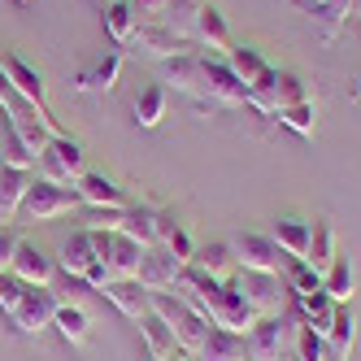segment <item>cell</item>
I'll use <instances>...</instances> for the list:
<instances>
[{
  "label": "cell",
  "mask_w": 361,
  "mask_h": 361,
  "mask_svg": "<svg viewBox=\"0 0 361 361\" xmlns=\"http://www.w3.org/2000/svg\"><path fill=\"white\" fill-rule=\"evenodd\" d=\"M148 309L157 314L166 326H170V335H174V344H178V353H200V344H204V331H209V322H204L196 309L183 300V296H170V292H152L148 296Z\"/></svg>",
  "instance_id": "cell-1"
},
{
  "label": "cell",
  "mask_w": 361,
  "mask_h": 361,
  "mask_svg": "<svg viewBox=\"0 0 361 361\" xmlns=\"http://www.w3.org/2000/svg\"><path fill=\"white\" fill-rule=\"evenodd\" d=\"M296 326L300 322L283 318V314H262L257 326L244 335V340H248V361H279L283 353L296 344Z\"/></svg>",
  "instance_id": "cell-2"
},
{
  "label": "cell",
  "mask_w": 361,
  "mask_h": 361,
  "mask_svg": "<svg viewBox=\"0 0 361 361\" xmlns=\"http://www.w3.org/2000/svg\"><path fill=\"white\" fill-rule=\"evenodd\" d=\"M35 166H39V178H48V183H57V188H74L87 174L83 170V144L70 140V135H57L53 144L39 152Z\"/></svg>",
  "instance_id": "cell-3"
},
{
  "label": "cell",
  "mask_w": 361,
  "mask_h": 361,
  "mask_svg": "<svg viewBox=\"0 0 361 361\" xmlns=\"http://www.w3.org/2000/svg\"><path fill=\"white\" fill-rule=\"evenodd\" d=\"M0 66H5V74H9V83H13V92L22 96V100H27V105L44 118V126H48V131H53V135H66L61 131V122L53 118V109H48V96H44V79H39V70L27 61V57H18V53H9L5 61H0Z\"/></svg>",
  "instance_id": "cell-4"
},
{
  "label": "cell",
  "mask_w": 361,
  "mask_h": 361,
  "mask_svg": "<svg viewBox=\"0 0 361 361\" xmlns=\"http://www.w3.org/2000/svg\"><path fill=\"white\" fill-rule=\"evenodd\" d=\"M79 204L83 200H79L74 188H57V183H48V178H31L27 200H22V214H27L31 222H53L61 214H74Z\"/></svg>",
  "instance_id": "cell-5"
},
{
  "label": "cell",
  "mask_w": 361,
  "mask_h": 361,
  "mask_svg": "<svg viewBox=\"0 0 361 361\" xmlns=\"http://www.w3.org/2000/svg\"><path fill=\"white\" fill-rule=\"evenodd\" d=\"M231 252H235V266H244V274H283V248L262 231H240L231 240Z\"/></svg>",
  "instance_id": "cell-6"
},
{
  "label": "cell",
  "mask_w": 361,
  "mask_h": 361,
  "mask_svg": "<svg viewBox=\"0 0 361 361\" xmlns=\"http://www.w3.org/2000/svg\"><path fill=\"white\" fill-rule=\"evenodd\" d=\"M5 126H9V140H13L22 152H27L31 161H39V152L57 140V135L44 126V118L27 105V100H18V105H9V109H5Z\"/></svg>",
  "instance_id": "cell-7"
},
{
  "label": "cell",
  "mask_w": 361,
  "mask_h": 361,
  "mask_svg": "<svg viewBox=\"0 0 361 361\" xmlns=\"http://www.w3.org/2000/svg\"><path fill=\"white\" fill-rule=\"evenodd\" d=\"M200 87L218 105H248V83L226 66V57H214V53L200 57Z\"/></svg>",
  "instance_id": "cell-8"
},
{
  "label": "cell",
  "mask_w": 361,
  "mask_h": 361,
  "mask_svg": "<svg viewBox=\"0 0 361 361\" xmlns=\"http://www.w3.org/2000/svg\"><path fill=\"white\" fill-rule=\"evenodd\" d=\"M61 296L53 288H27V296H22V305L13 309V326L22 335H39L44 326H53V314H57Z\"/></svg>",
  "instance_id": "cell-9"
},
{
  "label": "cell",
  "mask_w": 361,
  "mask_h": 361,
  "mask_svg": "<svg viewBox=\"0 0 361 361\" xmlns=\"http://www.w3.org/2000/svg\"><path fill=\"white\" fill-rule=\"evenodd\" d=\"M178 274H183V262L170 252V248H144V262H140V288L144 292H166V288H174L178 283Z\"/></svg>",
  "instance_id": "cell-10"
},
{
  "label": "cell",
  "mask_w": 361,
  "mask_h": 361,
  "mask_svg": "<svg viewBox=\"0 0 361 361\" xmlns=\"http://www.w3.org/2000/svg\"><path fill=\"white\" fill-rule=\"evenodd\" d=\"M74 192H79L83 204H92V209H100V214H122V209H131V196H126L114 178L92 174V170L79 178V183H74Z\"/></svg>",
  "instance_id": "cell-11"
},
{
  "label": "cell",
  "mask_w": 361,
  "mask_h": 361,
  "mask_svg": "<svg viewBox=\"0 0 361 361\" xmlns=\"http://www.w3.org/2000/svg\"><path fill=\"white\" fill-rule=\"evenodd\" d=\"M27 288H53V274H57V262L48 257L44 248H35V244H27L22 240L18 244V252H13V266H9Z\"/></svg>",
  "instance_id": "cell-12"
},
{
  "label": "cell",
  "mask_w": 361,
  "mask_h": 361,
  "mask_svg": "<svg viewBox=\"0 0 361 361\" xmlns=\"http://www.w3.org/2000/svg\"><path fill=\"white\" fill-rule=\"evenodd\" d=\"M100 296H105L122 318L140 322V318L148 314V296H152V292H144V288H140V279H109L105 288H100Z\"/></svg>",
  "instance_id": "cell-13"
},
{
  "label": "cell",
  "mask_w": 361,
  "mask_h": 361,
  "mask_svg": "<svg viewBox=\"0 0 361 361\" xmlns=\"http://www.w3.org/2000/svg\"><path fill=\"white\" fill-rule=\"evenodd\" d=\"M131 44H140L148 57L166 61V57H178V53H183V44H188V39H183V35H174V31L166 27V22H140Z\"/></svg>",
  "instance_id": "cell-14"
},
{
  "label": "cell",
  "mask_w": 361,
  "mask_h": 361,
  "mask_svg": "<svg viewBox=\"0 0 361 361\" xmlns=\"http://www.w3.org/2000/svg\"><path fill=\"white\" fill-rule=\"evenodd\" d=\"M196 361H248V340H244V335H235V331L209 326V331H204V344H200Z\"/></svg>",
  "instance_id": "cell-15"
},
{
  "label": "cell",
  "mask_w": 361,
  "mask_h": 361,
  "mask_svg": "<svg viewBox=\"0 0 361 361\" xmlns=\"http://www.w3.org/2000/svg\"><path fill=\"white\" fill-rule=\"evenodd\" d=\"M27 188H31V170H18L9 161H0V226H5L13 214H22Z\"/></svg>",
  "instance_id": "cell-16"
},
{
  "label": "cell",
  "mask_w": 361,
  "mask_h": 361,
  "mask_svg": "<svg viewBox=\"0 0 361 361\" xmlns=\"http://www.w3.org/2000/svg\"><path fill=\"white\" fill-rule=\"evenodd\" d=\"M157 218H161V209H148V204H131V209H122V214H118V231H122V235H131V240H140L144 248H157V244H161Z\"/></svg>",
  "instance_id": "cell-17"
},
{
  "label": "cell",
  "mask_w": 361,
  "mask_h": 361,
  "mask_svg": "<svg viewBox=\"0 0 361 361\" xmlns=\"http://www.w3.org/2000/svg\"><path fill=\"white\" fill-rule=\"evenodd\" d=\"M192 39H196V44H204L214 57H222L226 48H231V27H226V18H222V9H218V5H204V9L196 13Z\"/></svg>",
  "instance_id": "cell-18"
},
{
  "label": "cell",
  "mask_w": 361,
  "mask_h": 361,
  "mask_svg": "<svg viewBox=\"0 0 361 361\" xmlns=\"http://www.w3.org/2000/svg\"><path fill=\"white\" fill-rule=\"evenodd\" d=\"M309 235H314V222L300 218V214H288V218H279L270 226V240L283 248V257H305L309 252Z\"/></svg>",
  "instance_id": "cell-19"
},
{
  "label": "cell",
  "mask_w": 361,
  "mask_h": 361,
  "mask_svg": "<svg viewBox=\"0 0 361 361\" xmlns=\"http://www.w3.org/2000/svg\"><path fill=\"white\" fill-rule=\"evenodd\" d=\"M109 270L114 279H135L140 274V262H144V244L131 240V235H122V231H109Z\"/></svg>",
  "instance_id": "cell-20"
},
{
  "label": "cell",
  "mask_w": 361,
  "mask_h": 361,
  "mask_svg": "<svg viewBox=\"0 0 361 361\" xmlns=\"http://www.w3.org/2000/svg\"><path fill=\"white\" fill-rule=\"evenodd\" d=\"M92 262H100V257L92 252L87 231H74V235L61 244V252H57V270H61L66 279H83V274L92 270Z\"/></svg>",
  "instance_id": "cell-21"
},
{
  "label": "cell",
  "mask_w": 361,
  "mask_h": 361,
  "mask_svg": "<svg viewBox=\"0 0 361 361\" xmlns=\"http://www.w3.org/2000/svg\"><path fill=\"white\" fill-rule=\"evenodd\" d=\"M118 79H122V53L114 48V53H105L92 70H83L79 79H74V87H79V92H96V96H105V92H114V87H118Z\"/></svg>",
  "instance_id": "cell-22"
},
{
  "label": "cell",
  "mask_w": 361,
  "mask_h": 361,
  "mask_svg": "<svg viewBox=\"0 0 361 361\" xmlns=\"http://www.w3.org/2000/svg\"><path fill=\"white\" fill-rule=\"evenodd\" d=\"M335 257H340V240H335V222H331V218H318V222H314V235H309V252H305V262L314 266L318 274H326Z\"/></svg>",
  "instance_id": "cell-23"
},
{
  "label": "cell",
  "mask_w": 361,
  "mask_h": 361,
  "mask_svg": "<svg viewBox=\"0 0 361 361\" xmlns=\"http://www.w3.org/2000/svg\"><path fill=\"white\" fill-rule=\"evenodd\" d=\"M105 35L114 39V48H131V39H135V9H131V0H105Z\"/></svg>",
  "instance_id": "cell-24"
},
{
  "label": "cell",
  "mask_w": 361,
  "mask_h": 361,
  "mask_svg": "<svg viewBox=\"0 0 361 361\" xmlns=\"http://www.w3.org/2000/svg\"><path fill=\"white\" fill-rule=\"evenodd\" d=\"M53 326L61 331V340H70L74 348H83V344L92 340V318H87V309L74 305V300H61V305H57Z\"/></svg>",
  "instance_id": "cell-25"
},
{
  "label": "cell",
  "mask_w": 361,
  "mask_h": 361,
  "mask_svg": "<svg viewBox=\"0 0 361 361\" xmlns=\"http://www.w3.org/2000/svg\"><path fill=\"white\" fill-rule=\"evenodd\" d=\"M322 288H326V296L335 300V305H353V292H357V270H353V257L348 252H340L331 262V270L322 274Z\"/></svg>",
  "instance_id": "cell-26"
},
{
  "label": "cell",
  "mask_w": 361,
  "mask_h": 361,
  "mask_svg": "<svg viewBox=\"0 0 361 361\" xmlns=\"http://www.w3.org/2000/svg\"><path fill=\"white\" fill-rule=\"evenodd\" d=\"M161 74L166 83H174V92H188V96H200V57L192 53H178V57H166L161 61Z\"/></svg>",
  "instance_id": "cell-27"
},
{
  "label": "cell",
  "mask_w": 361,
  "mask_h": 361,
  "mask_svg": "<svg viewBox=\"0 0 361 361\" xmlns=\"http://www.w3.org/2000/svg\"><path fill=\"white\" fill-rule=\"evenodd\" d=\"M353 344H357V314H353V305H335V326L326 335L331 361H348Z\"/></svg>",
  "instance_id": "cell-28"
},
{
  "label": "cell",
  "mask_w": 361,
  "mask_h": 361,
  "mask_svg": "<svg viewBox=\"0 0 361 361\" xmlns=\"http://www.w3.org/2000/svg\"><path fill=\"white\" fill-rule=\"evenodd\" d=\"M188 266L226 283L231 266H235V252H231V244H196V252H192V262H188Z\"/></svg>",
  "instance_id": "cell-29"
},
{
  "label": "cell",
  "mask_w": 361,
  "mask_h": 361,
  "mask_svg": "<svg viewBox=\"0 0 361 361\" xmlns=\"http://www.w3.org/2000/svg\"><path fill=\"white\" fill-rule=\"evenodd\" d=\"M166 105H170V92H166V83H152V87H144L140 96H135V105H131V114H135V122L144 126V131H152L161 118H166Z\"/></svg>",
  "instance_id": "cell-30"
},
{
  "label": "cell",
  "mask_w": 361,
  "mask_h": 361,
  "mask_svg": "<svg viewBox=\"0 0 361 361\" xmlns=\"http://www.w3.org/2000/svg\"><path fill=\"white\" fill-rule=\"evenodd\" d=\"M222 57H226V66L235 70V74H240L244 83H257V79H262V74L270 70V61H266L262 53H257L252 44H231V48H226Z\"/></svg>",
  "instance_id": "cell-31"
},
{
  "label": "cell",
  "mask_w": 361,
  "mask_h": 361,
  "mask_svg": "<svg viewBox=\"0 0 361 361\" xmlns=\"http://www.w3.org/2000/svg\"><path fill=\"white\" fill-rule=\"evenodd\" d=\"M140 335H144V348H148L152 361H161V357H170V353L178 348V344H174V335H170V326H166L157 314H152V309L140 318Z\"/></svg>",
  "instance_id": "cell-32"
},
{
  "label": "cell",
  "mask_w": 361,
  "mask_h": 361,
  "mask_svg": "<svg viewBox=\"0 0 361 361\" xmlns=\"http://www.w3.org/2000/svg\"><path fill=\"white\" fill-rule=\"evenodd\" d=\"M157 231H161V248H170L178 262L188 266V262H192V252H196V240L188 235V226L178 222L174 214H161V218H157Z\"/></svg>",
  "instance_id": "cell-33"
},
{
  "label": "cell",
  "mask_w": 361,
  "mask_h": 361,
  "mask_svg": "<svg viewBox=\"0 0 361 361\" xmlns=\"http://www.w3.org/2000/svg\"><path fill=\"white\" fill-rule=\"evenodd\" d=\"M283 283H288L292 296H305V292H318L322 288V274L305 262V257H283Z\"/></svg>",
  "instance_id": "cell-34"
},
{
  "label": "cell",
  "mask_w": 361,
  "mask_h": 361,
  "mask_svg": "<svg viewBox=\"0 0 361 361\" xmlns=\"http://www.w3.org/2000/svg\"><path fill=\"white\" fill-rule=\"evenodd\" d=\"M353 5H357V0H326V5H318V9H314V22H318L322 39H335V35H340V27L348 22Z\"/></svg>",
  "instance_id": "cell-35"
},
{
  "label": "cell",
  "mask_w": 361,
  "mask_h": 361,
  "mask_svg": "<svg viewBox=\"0 0 361 361\" xmlns=\"http://www.w3.org/2000/svg\"><path fill=\"white\" fill-rule=\"evenodd\" d=\"M200 9H204V0H170V5H166V27L174 35L192 39V27H196V13Z\"/></svg>",
  "instance_id": "cell-36"
},
{
  "label": "cell",
  "mask_w": 361,
  "mask_h": 361,
  "mask_svg": "<svg viewBox=\"0 0 361 361\" xmlns=\"http://www.w3.org/2000/svg\"><path fill=\"white\" fill-rule=\"evenodd\" d=\"M274 66L262 74L257 83H248V105L257 109V114H266V118H279V100H274Z\"/></svg>",
  "instance_id": "cell-37"
},
{
  "label": "cell",
  "mask_w": 361,
  "mask_h": 361,
  "mask_svg": "<svg viewBox=\"0 0 361 361\" xmlns=\"http://www.w3.org/2000/svg\"><path fill=\"white\" fill-rule=\"evenodd\" d=\"M274 100H279V109H288V105H300V100H309V87L300 74L292 70H279L274 74Z\"/></svg>",
  "instance_id": "cell-38"
},
{
  "label": "cell",
  "mask_w": 361,
  "mask_h": 361,
  "mask_svg": "<svg viewBox=\"0 0 361 361\" xmlns=\"http://www.w3.org/2000/svg\"><path fill=\"white\" fill-rule=\"evenodd\" d=\"M279 122H283V126H292L296 135H314V126H318V105H314V100L288 105V109H279Z\"/></svg>",
  "instance_id": "cell-39"
},
{
  "label": "cell",
  "mask_w": 361,
  "mask_h": 361,
  "mask_svg": "<svg viewBox=\"0 0 361 361\" xmlns=\"http://www.w3.org/2000/svg\"><path fill=\"white\" fill-rule=\"evenodd\" d=\"M296 361H331V348L318 331H309V326H296Z\"/></svg>",
  "instance_id": "cell-40"
},
{
  "label": "cell",
  "mask_w": 361,
  "mask_h": 361,
  "mask_svg": "<svg viewBox=\"0 0 361 361\" xmlns=\"http://www.w3.org/2000/svg\"><path fill=\"white\" fill-rule=\"evenodd\" d=\"M22 296H27V283H22L13 270H0V309L13 318V309L22 305Z\"/></svg>",
  "instance_id": "cell-41"
},
{
  "label": "cell",
  "mask_w": 361,
  "mask_h": 361,
  "mask_svg": "<svg viewBox=\"0 0 361 361\" xmlns=\"http://www.w3.org/2000/svg\"><path fill=\"white\" fill-rule=\"evenodd\" d=\"M166 5L170 0H131L135 22H166Z\"/></svg>",
  "instance_id": "cell-42"
},
{
  "label": "cell",
  "mask_w": 361,
  "mask_h": 361,
  "mask_svg": "<svg viewBox=\"0 0 361 361\" xmlns=\"http://www.w3.org/2000/svg\"><path fill=\"white\" fill-rule=\"evenodd\" d=\"M18 244H22V240L13 235V231H9V226H0V270H9V266H13Z\"/></svg>",
  "instance_id": "cell-43"
},
{
  "label": "cell",
  "mask_w": 361,
  "mask_h": 361,
  "mask_svg": "<svg viewBox=\"0 0 361 361\" xmlns=\"http://www.w3.org/2000/svg\"><path fill=\"white\" fill-rule=\"evenodd\" d=\"M18 92H13V83H9V74H5V66H0V109H9V105H18Z\"/></svg>",
  "instance_id": "cell-44"
},
{
  "label": "cell",
  "mask_w": 361,
  "mask_h": 361,
  "mask_svg": "<svg viewBox=\"0 0 361 361\" xmlns=\"http://www.w3.org/2000/svg\"><path fill=\"white\" fill-rule=\"evenodd\" d=\"M161 361H192V353H178V348H174V353H170V357H161Z\"/></svg>",
  "instance_id": "cell-45"
},
{
  "label": "cell",
  "mask_w": 361,
  "mask_h": 361,
  "mask_svg": "<svg viewBox=\"0 0 361 361\" xmlns=\"http://www.w3.org/2000/svg\"><path fill=\"white\" fill-rule=\"evenodd\" d=\"M300 5H309V9H318V5H326V0H300Z\"/></svg>",
  "instance_id": "cell-46"
},
{
  "label": "cell",
  "mask_w": 361,
  "mask_h": 361,
  "mask_svg": "<svg viewBox=\"0 0 361 361\" xmlns=\"http://www.w3.org/2000/svg\"><path fill=\"white\" fill-rule=\"evenodd\" d=\"M353 13H357V18H361V0H357V5H353Z\"/></svg>",
  "instance_id": "cell-47"
},
{
  "label": "cell",
  "mask_w": 361,
  "mask_h": 361,
  "mask_svg": "<svg viewBox=\"0 0 361 361\" xmlns=\"http://www.w3.org/2000/svg\"><path fill=\"white\" fill-rule=\"evenodd\" d=\"M18 5H31V0H18Z\"/></svg>",
  "instance_id": "cell-48"
},
{
  "label": "cell",
  "mask_w": 361,
  "mask_h": 361,
  "mask_svg": "<svg viewBox=\"0 0 361 361\" xmlns=\"http://www.w3.org/2000/svg\"><path fill=\"white\" fill-rule=\"evenodd\" d=\"M96 5H105V0H96Z\"/></svg>",
  "instance_id": "cell-49"
},
{
  "label": "cell",
  "mask_w": 361,
  "mask_h": 361,
  "mask_svg": "<svg viewBox=\"0 0 361 361\" xmlns=\"http://www.w3.org/2000/svg\"><path fill=\"white\" fill-rule=\"evenodd\" d=\"M292 361H296V357H292Z\"/></svg>",
  "instance_id": "cell-50"
}]
</instances>
